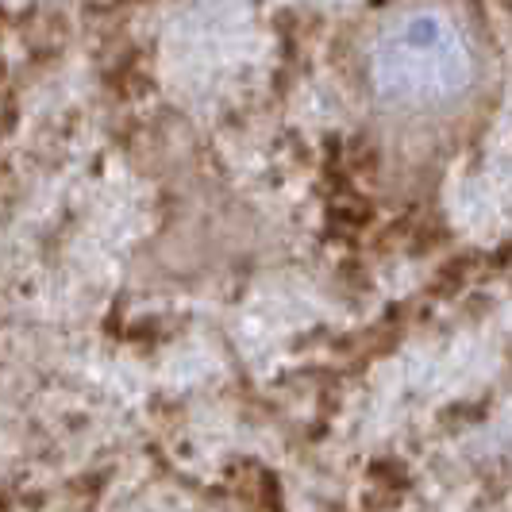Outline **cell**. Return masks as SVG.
Segmentation results:
<instances>
[{
  "label": "cell",
  "instance_id": "1",
  "mask_svg": "<svg viewBox=\"0 0 512 512\" xmlns=\"http://www.w3.org/2000/svg\"><path fill=\"white\" fill-rule=\"evenodd\" d=\"M362 128L401 193L420 197L474 147L501 101V43L482 0H385L351 47Z\"/></svg>",
  "mask_w": 512,
  "mask_h": 512
}]
</instances>
